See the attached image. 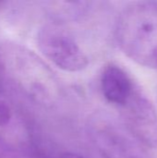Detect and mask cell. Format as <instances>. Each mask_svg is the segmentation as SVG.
Returning a JSON list of instances; mask_svg holds the SVG:
<instances>
[{
	"instance_id": "cell-5",
	"label": "cell",
	"mask_w": 157,
	"mask_h": 158,
	"mask_svg": "<svg viewBox=\"0 0 157 158\" xmlns=\"http://www.w3.org/2000/svg\"><path fill=\"white\" fill-rule=\"evenodd\" d=\"M104 152L107 158H152L140 144L113 131L105 135Z\"/></svg>"
},
{
	"instance_id": "cell-4",
	"label": "cell",
	"mask_w": 157,
	"mask_h": 158,
	"mask_svg": "<svg viewBox=\"0 0 157 158\" xmlns=\"http://www.w3.org/2000/svg\"><path fill=\"white\" fill-rule=\"evenodd\" d=\"M105 97L113 104L123 106L137 90L130 75L116 65L105 68L101 80Z\"/></svg>"
},
{
	"instance_id": "cell-6",
	"label": "cell",
	"mask_w": 157,
	"mask_h": 158,
	"mask_svg": "<svg viewBox=\"0 0 157 158\" xmlns=\"http://www.w3.org/2000/svg\"><path fill=\"white\" fill-rule=\"evenodd\" d=\"M8 109L5 106H0V124H5L8 121Z\"/></svg>"
},
{
	"instance_id": "cell-7",
	"label": "cell",
	"mask_w": 157,
	"mask_h": 158,
	"mask_svg": "<svg viewBox=\"0 0 157 158\" xmlns=\"http://www.w3.org/2000/svg\"><path fill=\"white\" fill-rule=\"evenodd\" d=\"M61 158H82V157H81L80 156H77V155H74V154H69V153H68V154L63 155Z\"/></svg>"
},
{
	"instance_id": "cell-1",
	"label": "cell",
	"mask_w": 157,
	"mask_h": 158,
	"mask_svg": "<svg viewBox=\"0 0 157 158\" xmlns=\"http://www.w3.org/2000/svg\"><path fill=\"white\" fill-rule=\"evenodd\" d=\"M118 33L122 49L132 60L157 69V3L130 4L120 17Z\"/></svg>"
},
{
	"instance_id": "cell-3",
	"label": "cell",
	"mask_w": 157,
	"mask_h": 158,
	"mask_svg": "<svg viewBox=\"0 0 157 158\" xmlns=\"http://www.w3.org/2000/svg\"><path fill=\"white\" fill-rule=\"evenodd\" d=\"M39 46L46 57L66 71H80L88 65V58L82 50L61 32L45 31L39 39Z\"/></svg>"
},
{
	"instance_id": "cell-2",
	"label": "cell",
	"mask_w": 157,
	"mask_h": 158,
	"mask_svg": "<svg viewBox=\"0 0 157 158\" xmlns=\"http://www.w3.org/2000/svg\"><path fill=\"white\" fill-rule=\"evenodd\" d=\"M123 107L135 138L144 146L157 148V114L153 104L136 90Z\"/></svg>"
}]
</instances>
